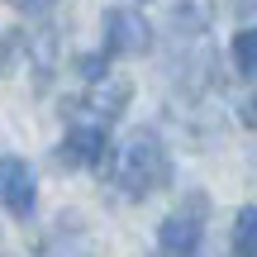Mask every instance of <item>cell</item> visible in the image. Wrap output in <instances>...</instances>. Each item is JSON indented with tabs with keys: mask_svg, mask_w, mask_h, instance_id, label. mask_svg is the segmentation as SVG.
Returning a JSON list of instances; mask_svg holds the SVG:
<instances>
[{
	"mask_svg": "<svg viewBox=\"0 0 257 257\" xmlns=\"http://www.w3.org/2000/svg\"><path fill=\"white\" fill-rule=\"evenodd\" d=\"M134 5H143V0H134Z\"/></svg>",
	"mask_w": 257,
	"mask_h": 257,
	"instance_id": "obj_13",
	"label": "cell"
},
{
	"mask_svg": "<svg viewBox=\"0 0 257 257\" xmlns=\"http://www.w3.org/2000/svg\"><path fill=\"white\" fill-rule=\"evenodd\" d=\"M62 157L67 167H100V157H105V128H95V124H76L72 134L62 138Z\"/></svg>",
	"mask_w": 257,
	"mask_h": 257,
	"instance_id": "obj_6",
	"label": "cell"
},
{
	"mask_svg": "<svg viewBox=\"0 0 257 257\" xmlns=\"http://www.w3.org/2000/svg\"><path fill=\"white\" fill-rule=\"evenodd\" d=\"M229 248H233V257H257V205H243L238 210Z\"/></svg>",
	"mask_w": 257,
	"mask_h": 257,
	"instance_id": "obj_8",
	"label": "cell"
},
{
	"mask_svg": "<svg viewBox=\"0 0 257 257\" xmlns=\"http://www.w3.org/2000/svg\"><path fill=\"white\" fill-rule=\"evenodd\" d=\"M105 53L110 57H143L148 48H153V24H148L138 10L128 5H114L105 10Z\"/></svg>",
	"mask_w": 257,
	"mask_h": 257,
	"instance_id": "obj_3",
	"label": "cell"
},
{
	"mask_svg": "<svg viewBox=\"0 0 257 257\" xmlns=\"http://www.w3.org/2000/svg\"><path fill=\"white\" fill-rule=\"evenodd\" d=\"M5 5H15L19 15H43V10H53L57 0H5Z\"/></svg>",
	"mask_w": 257,
	"mask_h": 257,
	"instance_id": "obj_10",
	"label": "cell"
},
{
	"mask_svg": "<svg viewBox=\"0 0 257 257\" xmlns=\"http://www.w3.org/2000/svg\"><path fill=\"white\" fill-rule=\"evenodd\" d=\"M205 210H210V200H205V195H191L181 210H172V214L162 219L157 243H162L167 257H195V248H200V233H205Z\"/></svg>",
	"mask_w": 257,
	"mask_h": 257,
	"instance_id": "obj_2",
	"label": "cell"
},
{
	"mask_svg": "<svg viewBox=\"0 0 257 257\" xmlns=\"http://www.w3.org/2000/svg\"><path fill=\"white\" fill-rule=\"evenodd\" d=\"M114 191L128 195V200H148L153 191H162L172 181V157H167V143L157 138V128H128L124 143L114 148V167H110Z\"/></svg>",
	"mask_w": 257,
	"mask_h": 257,
	"instance_id": "obj_1",
	"label": "cell"
},
{
	"mask_svg": "<svg viewBox=\"0 0 257 257\" xmlns=\"http://www.w3.org/2000/svg\"><path fill=\"white\" fill-rule=\"evenodd\" d=\"M128 95H134V86H128V81H114V76H105V81H95V86H91V95L81 100V110H91V114H95V128H105L110 119H119V114H124Z\"/></svg>",
	"mask_w": 257,
	"mask_h": 257,
	"instance_id": "obj_5",
	"label": "cell"
},
{
	"mask_svg": "<svg viewBox=\"0 0 257 257\" xmlns=\"http://www.w3.org/2000/svg\"><path fill=\"white\" fill-rule=\"evenodd\" d=\"M243 10H257V0H243Z\"/></svg>",
	"mask_w": 257,
	"mask_h": 257,
	"instance_id": "obj_12",
	"label": "cell"
},
{
	"mask_svg": "<svg viewBox=\"0 0 257 257\" xmlns=\"http://www.w3.org/2000/svg\"><path fill=\"white\" fill-rule=\"evenodd\" d=\"M0 200L15 219H29L38 205V181H34V167L24 157H0Z\"/></svg>",
	"mask_w": 257,
	"mask_h": 257,
	"instance_id": "obj_4",
	"label": "cell"
},
{
	"mask_svg": "<svg viewBox=\"0 0 257 257\" xmlns=\"http://www.w3.org/2000/svg\"><path fill=\"white\" fill-rule=\"evenodd\" d=\"M210 24H214V0H176V10H172L176 34L200 38V34H210Z\"/></svg>",
	"mask_w": 257,
	"mask_h": 257,
	"instance_id": "obj_7",
	"label": "cell"
},
{
	"mask_svg": "<svg viewBox=\"0 0 257 257\" xmlns=\"http://www.w3.org/2000/svg\"><path fill=\"white\" fill-rule=\"evenodd\" d=\"M238 119L248 124V128H257V95H248V100H243V110H238Z\"/></svg>",
	"mask_w": 257,
	"mask_h": 257,
	"instance_id": "obj_11",
	"label": "cell"
},
{
	"mask_svg": "<svg viewBox=\"0 0 257 257\" xmlns=\"http://www.w3.org/2000/svg\"><path fill=\"white\" fill-rule=\"evenodd\" d=\"M233 62H238L243 76L257 81V29H243V34L233 38Z\"/></svg>",
	"mask_w": 257,
	"mask_h": 257,
	"instance_id": "obj_9",
	"label": "cell"
}]
</instances>
